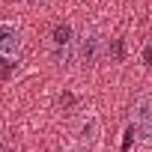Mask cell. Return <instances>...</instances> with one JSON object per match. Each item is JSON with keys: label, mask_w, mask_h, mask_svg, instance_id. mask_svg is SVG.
Wrapping results in <instances>:
<instances>
[{"label": "cell", "mask_w": 152, "mask_h": 152, "mask_svg": "<svg viewBox=\"0 0 152 152\" xmlns=\"http://www.w3.org/2000/svg\"><path fill=\"white\" fill-rule=\"evenodd\" d=\"M128 119H131V131H134L137 143L152 146V93H140L131 102Z\"/></svg>", "instance_id": "obj_1"}, {"label": "cell", "mask_w": 152, "mask_h": 152, "mask_svg": "<svg viewBox=\"0 0 152 152\" xmlns=\"http://www.w3.org/2000/svg\"><path fill=\"white\" fill-rule=\"evenodd\" d=\"M104 45H107L104 33H102L96 24H87V27H81V30H78V45H75V57H78L84 66H93V63H99V57H102Z\"/></svg>", "instance_id": "obj_2"}, {"label": "cell", "mask_w": 152, "mask_h": 152, "mask_svg": "<svg viewBox=\"0 0 152 152\" xmlns=\"http://www.w3.org/2000/svg\"><path fill=\"white\" fill-rule=\"evenodd\" d=\"M102 134H104L102 119H99V113L90 110V113H84L78 119V125H75V146L81 152H93V149L102 146Z\"/></svg>", "instance_id": "obj_3"}, {"label": "cell", "mask_w": 152, "mask_h": 152, "mask_svg": "<svg viewBox=\"0 0 152 152\" xmlns=\"http://www.w3.org/2000/svg\"><path fill=\"white\" fill-rule=\"evenodd\" d=\"M24 51V33L15 21H0V60L15 63Z\"/></svg>", "instance_id": "obj_4"}]
</instances>
